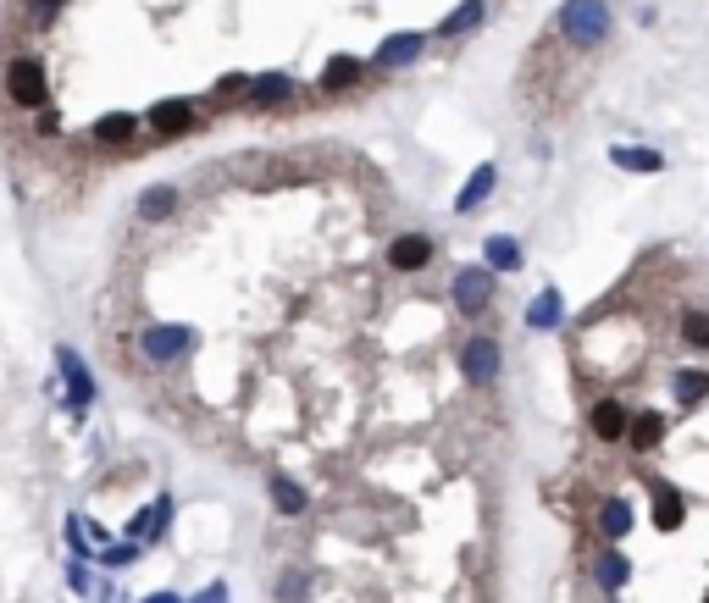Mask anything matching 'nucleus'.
<instances>
[{
    "label": "nucleus",
    "instance_id": "1",
    "mask_svg": "<svg viewBox=\"0 0 709 603\" xmlns=\"http://www.w3.org/2000/svg\"><path fill=\"white\" fill-rule=\"evenodd\" d=\"M610 28H615L610 0H565L560 12H554V34L571 50H599L610 39Z\"/></svg>",
    "mask_w": 709,
    "mask_h": 603
},
{
    "label": "nucleus",
    "instance_id": "2",
    "mask_svg": "<svg viewBox=\"0 0 709 603\" xmlns=\"http://www.w3.org/2000/svg\"><path fill=\"white\" fill-rule=\"evenodd\" d=\"M493 299H499V277H493L482 261L460 266V272L449 277V305H455L460 316H488Z\"/></svg>",
    "mask_w": 709,
    "mask_h": 603
},
{
    "label": "nucleus",
    "instance_id": "3",
    "mask_svg": "<svg viewBox=\"0 0 709 603\" xmlns=\"http://www.w3.org/2000/svg\"><path fill=\"white\" fill-rule=\"evenodd\" d=\"M6 100L23 111H45L50 106V78L39 56H12L6 61Z\"/></svg>",
    "mask_w": 709,
    "mask_h": 603
},
{
    "label": "nucleus",
    "instance_id": "4",
    "mask_svg": "<svg viewBox=\"0 0 709 603\" xmlns=\"http://www.w3.org/2000/svg\"><path fill=\"white\" fill-rule=\"evenodd\" d=\"M56 371H61V399H67V410L78 415V421H84L89 415V404L100 399V382H95V371L84 366V355H78L73 343H56Z\"/></svg>",
    "mask_w": 709,
    "mask_h": 603
},
{
    "label": "nucleus",
    "instance_id": "5",
    "mask_svg": "<svg viewBox=\"0 0 709 603\" xmlns=\"http://www.w3.org/2000/svg\"><path fill=\"white\" fill-rule=\"evenodd\" d=\"M189 349H194V327H183V321H145L139 327V355L150 366H178Z\"/></svg>",
    "mask_w": 709,
    "mask_h": 603
},
{
    "label": "nucleus",
    "instance_id": "6",
    "mask_svg": "<svg viewBox=\"0 0 709 603\" xmlns=\"http://www.w3.org/2000/svg\"><path fill=\"white\" fill-rule=\"evenodd\" d=\"M499 371H505V349H499V338L471 332V338L460 343V377H466V388H493Z\"/></svg>",
    "mask_w": 709,
    "mask_h": 603
},
{
    "label": "nucleus",
    "instance_id": "7",
    "mask_svg": "<svg viewBox=\"0 0 709 603\" xmlns=\"http://www.w3.org/2000/svg\"><path fill=\"white\" fill-rule=\"evenodd\" d=\"M433 255H438L433 233H399V238H388L383 261L394 266L399 277H416V272H427V266H433Z\"/></svg>",
    "mask_w": 709,
    "mask_h": 603
},
{
    "label": "nucleus",
    "instance_id": "8",
    "mask_svg": "<svg viewBox=\"0 0 709 603\" xmlns=\"http://www.w3.org/2000/svg\"><path fill=\"white\" fill-rule=\"evenodd\" d=\"M178 211H183V189H178V183H150V189H139V200H133V216L150 222V227L172 222Z\"/></svg>",
    "mask_w": 709,
    "mask_h": 603
},
{
    "label": "nucleus",
    "instance_id": "9",
    "mask_svg": "<svg viewBox=\"0 0 709 603\" xmlns=\"http://www.w3.org/2000/svg\"><path fill=\"white\" fill-rule=\"evenodd\" d=\"M493 189H499V166H493V161L471 166V178L460 183V194H455V216H471V211H482V205L493 200Z\"/></svg>",
    "mask_w": 709,
    "mask_h": 603
},
{
    "label": "nucleus",
    "instance_id": "10",
    "mask_svg": "<svg viewBox=\"0 0 709 603\" xmlns=\"http://www.w3.org/2000/svg\"><path fill=\"white\" fill-rule=\"evenodd\" d=\"M139 128H145V117H133V111H106V117L89 122V139L106 144V150H122V144L139 139Z\"/></svg>",
    "mask_w": 709,
    "mask_h": 603
},
{
    "label": "nucleus",
    "instance_id": "11",
    "mask_svg": "<svg viewBox=\"0 0 709 603\" xmlns=\"http://www.w3.org/2000/svg\"><path fill=\"white\" fill-rule=\"evenodd\" d=\"M521 261H527V249H521V238H510V233H488V238H482V266H488L493 277H510V272H521Z\"/></svg>",
    "mask_w": 709,
    "mask_h": 603
},
{
    "label": "nucleus",
    "instance_id": "12",
    "mask_svg": "<svg viewBox=\"0 0 709 603\" xmlns=\"http://www.w3.org/2000/svg\"><path fill=\"white\" fill-rule=\"evenodd\" d=\"M588 426L599 443H626V426H632V410H626L621 399H599L588 410Z\"/></svg>",
    "mask_w": 709,
    "mask_h": 603
},
{
    "label": "nucleus",
    "instance_id": "13",
    "mask_svg": "<svg viewBox=\"0 0 709 603\" xmlns=\"http://www.w3.org/2000/svg\"><path fill=\"white\" fill-rule=\"evenodd\" d=\"M145 128L167 133V139H178V133H194V100H156V106L145 111Z\"/></svg>",
    "mask_w": 709,
    "mask_h": 603
},
{
    "label": "nucleus",
    "instance_id": "14",
    "mask_svg": "<svg viewBox=\"0 0 709 603\" xmlns=\"http://www.w3.org/2000/svg\"><path fill=\"white\" fill-rule=\"evenodd\" d=\"M427 50V34H394V39H383L377 45V56H372V67L377 72H394V67H410V61Z\"/></svg>",
    "mask_w": 709,
    "mask_h": 603
},
{
    "label": "nucleus",
    "instance_id": "15",
    "mask_svg": "<svg viewBox=\"0 0 709 603\" xmlns=\"http://www.w3.org/2000/svg\"><path fill=\"white\" fill-rule=\"evenodd\" d=\"M554 327H565V294L560 288H538V299L527 305V332H554Z\"/></svg>",
    "mask_w": 709,
    "mask_h": 603
},
{
    "label": "nucleus",
    "instance_id": "16",
    "mask_svg": "<svg viewBox=\"0 0 709 603\" xmlns=\"http://www.w3.org/2000/svg\"><path fill=\"white\" fill-rule=\"evenodd\" d=\"M682 515H687L682 487L660 476V482H654V526H660V532H676V526H682Z\"/></svg>",
    "mask_w": 709,
    "mask_h": 603
},
{
    "label": "nucleus",
    "instance_id": "17",
    "mask_svg": "<svg viewBox=\"0 0 709 603\" xmlns=\"http://www.w3.org/2000/svg\"><path fill=\"white\" fill-rule=\"evenodd\" d=\"M610 161L621 166V172H637V178L665 172V155L660 150H643V144H610Z\"/></svg>",
    "mask_w": 709,
    "mask_h": 603
},
{
    "label": "nucleus",
    "instance_id": "18",
    "mask_svg": "<svg viewBox=\"0 0 709 603\" xmlns=\"http://www.w3.org/2000/svg\"><path fill=\"white\" fill-rule=\"evenodd\" d=\"M626 443H632L637 454H654L665 443V415L660 410H637L632 426H626Z\"/></svg>",
    "mask_w": 709,
    "mask_h": 603
},
{
    "label": "nucleus",
    "instance_id": "19",
    "mask_svg": "<svg viewBox=\"0 0 709 603\" xmlns=\"http://www.w3.org/2000/svg\"><path fill=\"white\" fill-rule=\"evenodd\" d=\"M266 493H272V509H277V515H289V521L311 509V487H300L294 476H272V482H266Z\"/></svg>",
    "mask_w": 709,
    "mask_h": 603
},
{
    "label": "nucleus",
    "instance_id": "20",
    "mask_svg": "<svg viewBox=\"0 0 709 603\" xmlns=\"http://www.w3.org/2000/svg\"><path fill=\"white\" fill-rule=\"evenodd\" d=\"M361 78H366L361 56H327V67H322V89H327V95H344V89H355Z\"/></svg>",
    "mask_w": 709,
    "mask_h": 603
},
{
    "label": "nucleus",
    "instance_id": "21",
    "mask_svg": "<svg viewBox=\"0 0 709 603\" xmlns=\"http://www.w3.org/2000/svg\"><path fill=\"white\" fill-rule=\"evenodd\" d=\"M632 521H637V515H632V504H626L621 493H610V498L599 504V532H604V543H621V537L632 532Z\"/></svg>",
    "mask_w": 709,
    "mask_h": 603
},
{
    "label": "nucleus",
    "instance_id": "22",
    "mask_svg": "<svg viewBox=\"0 0 709 603\" xmlns=\"http://www.w3.org/2000/svg\"><path fill=\"white\" fill-rule=\"evenodd\" d=\"M671 393H676V404H682V410H698V404H709V371L682 366V371L671 377Z\"/></svg>",
    "mask_w": 709,
    "mask_h": 603
},
{
    "label": "nucleus",
    "instance_id": "23",
    "mask_svg": "<svg viewBox=\"0 0 709 603\" xmlns=\"http://www.w3.org/2000/svg\"><path fill=\"white\" fill-rule=\"evenodd\" d=\"M593 581H599L604 592H621L626 581H632V559H626L621 548H604V554L593 559Z\"/></svg>",
    "mask_w": 709,
    "mask_h": 603
},
{
    "label": "nucleus",
    "instance_id": "24",
    "mask_svg": "<svg viewBox=\"0 0 709 603\" xmlns=\"http://www.w3.org/2000/svg\"><path fill=\"white\" fill-rule=\"evenodd\" d=\"M294 95V78L289 72H261V78H250V106H283V100Z\"/></svg>",
    "mask_w": 709,
    "mask_h": 603
},
{
    "label": "nucleus",
    "instance_id": "25",
    "mask_svg": "<svg viewBox=\"0 0 709 603\" xmlns=\"http://www.w3.org/2000/svg\"><path fill=\"white\" fill-rule=\"evenodd\" d=\"M482 17H488V0H466V6H455V12L438 23V39H460V34H471V28H482Z\"/></svg>",
    "mask_w": 709,
    "mask_h": 603
},
{
    "label": "nucleus",
    "instance_id": "26",
    "mask_svg": "<svg viewBox=\"0 0 709 603\" xmlns=\"http://www.w3.org/2000/svg\"><path fill=\"white\" fill-rule=\"evenodd\" d=\"M682 343L687 349H709V310H682Z\"/></svg>",
    "mask_w": 709,
    "mask_h": 603
},
{
    "label": "nucleus",
    "instance_id": "27",
    "mask_svg": "<svg viewBox=\"0 0 709 603\" xmlns=\"http://www.w3.org/2000/svg\"><path fill=\"white\" fill-rule=\"evenodd\" d=\"M139 554H145L139 543H106V548H95V565H106V570H128Z\"/></svg>",
    "mask_w": 709,
    "mask_h": 603
},
{
    "label": "nucleus",
    "instance_id": "28",
    "mask_svg": "<svg viewBox=\"0 0 709 603\" xmlns=\"http://www.w3.org/2000/svg\"><path fill=\"white\" fill-rule=\"evenodd\" d=\"M311 598V570H289L277 581V603H305Z\"/></svg>",
    "mask_w": 709,
    "mask_h": 603
},
{
    "label": "nucleus",
    "instance_id": "29",
    "mask_svg": "<svg viewBox=\"0 0 709 603\" xmlns=\"http://www.w3.org/2000/svg\"><path fill=\"white\" fill-rule=\"evenodd\" d=\"M67 548H73V559H95V543L84 537V515H67Z\"/></svg>",
    "mask_w": 709,
    "mask_h": 603
},
{
    "label": "nucleus",
    "instance_id": "30",
    "mask_svg": "<svg viewBox=\"0 0 709 603\" xmlns=\"http://www.w3.org/2000/svg\"><path fill=\"white\" fill-rule=\"evenodd\" d=\"M239 95H250V78H244V72H222V78H217V100H239Z\"/></svg>",
    "mask_w": 709,
    "mask_h": 603
},
{
    "label": "nucleus",
    "instance_id": "31",
    "mask_svg": "<svg viewBox=\"0 0 709 603\" xmlns=\"http://www.w3.org/2000/svg\"><path fill=\"white\" fill-rule=\"evenodd\" d=\"M67 587H73L78 598H89V559H73V565H67Z\"/></svg>",
    "mask_w": 709,
    "mask_h": 603
},
{
    "label": "nucleus",
    "instance_id": "32",
    "mask_svg": "<svg viewBox=\"0 0 709 603\" xmlns=\"http://www.w3.org/2000/svg\"><path fill=\"white\" fill-rule=\"evenodd\" d=\"M189 603H233V598H228V581H205V587L194 592Z\"/></svg>",
    "mask_w": 709,
    "mask_h": 603
},
{
    "label": "nucleus",
    "instance_id": "33",
    "mask_svg": "<svg viewBox=\"0 0 709 603\" xmlns=\"http://www.w3.org/2000/svg\"><path fill=\"white\" fill-rule=\"evenodd\" d=\"M172 509H178V504H172V493H161V498H156V543L167 537V526H172Z\"/></svg>",
    "mask_w": 709,
    "mask_h": 603
},
{
    "label": "nucleus",
    "instance_id": "34",
    "mask_svg": "<svg viewBox=\"0 0 709 603\" xmlns=\"http://www.w3.org/2000/svg\"><path fill=\"white\" fill-rule=\"evenodd\" d=\"M39 133H45V139H56V133H61V117H56V106H45V111H39Z\"/></svg>",
    "mask_w": 709,
    "mask_h": 603
},
{
    "label": "nucleus",
    "instance_id": "35",
    "mask_svg": "<svg viewBox=\"0 0 709 603\" xmlns=\"http://www.w3.org/2000/svg\"><path fill=\"white\" fill-rule=\"evenodd\" d=\"M28 6H34L39 23H56V12H61V0H28Z\"/></svg>",
    "mask_w": 709,
    "mask_h": 603
},
{
    "label": "nucleus",
    "instance_id": "36",
    "mask_svg": "<svg viewBox=\"0 0 709 603\" xmlns=\"http://www.w3.org/2000/svg\"><path fill=\"white\" fill-rule=\"evenodd\" d=\"M139 603H189V598H183L178 587H161V592H145V598H139Z\"/></svg>",
    "mask_w": 709,
    "mask_h": 603
}]
</instances>
